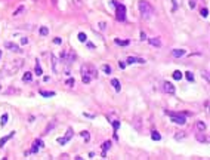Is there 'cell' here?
Wrapping results in <instances>:
<instances>
[{
  "mask_svg": "<svg viewBox=\"0 0 210 160\" xmlns=\"http://www.w3.org/2000/svg\"><path fill=\"white\" fill-rule=\"evenodd\" d=\"M76 58H77V56H76L74 51H64V52H61V61L65 62L67 65H70L71 62H74Z\"/></svg>",
  "mask_w": 210,
  "mask_h": 160,
  "instance_id": "5b68a950",
  "label": "cell"
},
{
  "mask_svg": "<svg viewBox=\"0 0 210 160\" xmlns=\"http://www.w3.org/2000/svg\"><path fill=\"white\" fill-rule=\"evenodd\" d=\"M80 71H81V82H83L84 85L90 83L93 79H96V77H98V70H96L93 65H90V64H84V65H81Z\"/></svg>",
  "mask_w": 210,
  "mask_h": 160,
  "instance_id": "6da1fadb",
  "label": "cell"
},
{
  "mask_svg": "<svg viewBox=\"0 0 210 160\" xmlns=\"http://www.w3.org/2000/svg\"><path fill=\"white\" fill-rule=\"evenodd\" d=\"M167 116L172 119L173 123L176 125H185L186 123V119H185V114H181V113H172V111H166Z\"/></svg>",
  "mask_w": 210,
  "mask_h": 160,
  "instance_id": "277c9868",
  "label": "cell"
},
{
  "mask_svg": "<svg viewBox=\"0 0 210 160\" xmlns=\"http://www.w3.org/2000/svg\"><path fill=\"white\" fill-rule=\"evenodd\" d=\"M27 43H28V39H27V37H22V39H21V45H27Z\"/></svg>",
  "mask_w": 210,
  "mask_h": 160,
  "instance_id": "f35d334b",
  "label": "cell"
},
{
  "mask_svg": "<svg viewBox=\"0 0 210 160\" xmlns=\"http://www.w3.org/2000/svg\"><path fill=\"white\" fill-rule=\"evenodd\" d=\"M197 139L200 141V142H207L209 139H207V136L206 135H203V133H197Z\"/></svg>",
  "mask_w": 210,
  "mask_h": 160,
  "instance_id": "4316f807",
  "label": "cell"
},
{
  "mask_svg": "<svg viewBox=\"0 0 210 160\" xmlns=\"http://www.w3.org/2000/svg\"><path fill=\"white\" fill-rule=\"evenodd\" d=\"M126 65H127V64H126L124 61H120V62H119V67H120L122 70H123V68H126Z\"/></svg>",
  "mask_w": 210,
  "mask_h": 160,
  "instance_id": "8d00e7d4",
  "label": "cell"
},
{
  "mask_svg": "<svg viewBox=\"0 0 210 160\" xmlns=\"http://www.w3.org/2000/svg\"><path fill=\"white\" fill-rule=\"evenodd\" d=\"M42 147H43V141H42V139H36V141H34V144H33V148L30 150V154H31V153H33V154H36Z\"/></svg>",
  "mask_w": 210,
  "mask_h": 160,
  "instance_id": "ba28073f",
  "label": "cell"
},
{
  "mask_svg": "<svg viewBox=\"0 0 210 160\" xmlns=\"http://www.w3.org/2000/svg\"><path fill=\"white\" fill-rule=\"evenodd\" d=\"M186 52H185V49H173L172 51V56L173 58H181V56H183Z\"/></svg>",
  "mask_w": 210,
  "mask_h": 160,
  "instance_id": "7c38bea8",
  "label": "cell"
},
{
  "mask_svg": "<svg viewBox=\"0 0 210 160\" xmlns=\"http://www.w3.org/2000/svg\"><path fill=\"white\" fill-rule=\"evenodd\" d=\"M163 90H164L166 93H170V95H173L176 89H175V86H173L170 82H164V83H163Z\"/></svg>",
  "mask_w": 210,
  "mask_h": 160,
  "instance_id": "52a82bcc",
  "label": "cell"
},
{
  "mask_svg": "<svg viewBox=\"0 0 210 160\" xmlns=\"http://www.w3.org/2000/svg\"><path fill=\"white\" fill-rule=\"evenodd\" d=\"M24 11H25V6H24V5H21V6H19V8H18V9L14 12V17H18V15H19L21 12H24Z\"/></svg>",
  "mask_w": 210,
  "mask_h": 160,
  "instance_id": "83f0119b",
  "label": "cell"
},
{
  "mask_svg": "<svg viewBox=\"0 0 210 160\" xmlns=\"http://www.w3.org/2000/svg\"><path fill=\"white\" fill-rule=\"evenodd\" d=\"M33 80V74L30 73V71H27L24 76H22V82H25V83H30Z\"/></svg>",
  "mask_w": 210,
  "mask_h": 160,
  "instance_id": "ac0fdd59",
  "label": "cell"
},
{
  "mask_svg": "<svg viewBox=\"0 0 210 160\" xmlns=\"http://www.w3.org/2000/svg\"><path fill=\"white\" fill-rule=\"evenodd\" d=\"M15 133H17V132H9V133H8L6 136L0 138V148H2V147H3V145H5V144H6L8 141H9V139H12V138L15 136Z\"/></svg>",
  "mask_w": 210,
  "mask_h": 160,
  "instance_id": "9c48e42d",
  "label": "cell"
},
{
  "mask_svg": "<svg viewBox=\"0 0 210 160\" xmlns=\"http://www.w3.org/2000/svg\"><path fill=\"white\" fill-rule=\"evenodd\" d=\"M73 133H74V132H73V129H71V127H68V129H67V133H65V136H64V138H58V144H61V145H65V144H67V142H68V141L73 138Z\"/></svg>",
  "mask_w": 210,
  "mask_h": 160,
  "instance_id": "8992f818",
  "label": "cell"
},
{
  "mask_svg": "<svg viewBox=\"0 0 210 160\" xmlns=\"http://www.w3.org/2000/svg\"><path fill=\"white\" fill-rule=\"evenodd\" d=\"M98 27H99V30H101V31H105V28H107V22H99V24H98Z\"/></svg>",
  "mask_w": 210,
  "mask_h": 160,
  "instance_id": "e575fe53",
  "label": "cell"
},
{
  "mask_svg": "<svg viewBox=\"0 0 210 160\" xmlns=\"http://www.w3.org/2000/svg\"><path fill=\"white\" fill-rule=\"evenodd\" d=\"M73 2H76V6H77V8L81 6V0H73Z\"/></svg>",
  "mask_w": 210,
  "mask_h": 160,
  "instance_id": "ab89813d",
  "label": "cell"
},
{
  "mask_svg": "<svg viewBox=\"0 0 210 160\" xmlns=\"http://www.w3.org/2000/svg\"><path fill=\"white\" fill-rule=\"evenodd\" d=\"M145 39H147V34L142 31V33H141V40H145Z\"/></svg>",
  "mask_w": 210,
  "mask_h": 160,
  "instance_id": "b9f144b4",
  "label": "cell"
},
{
  "mask_svg": "<svg viewBox=\"0 0 210 160\" xmlns=\"http://www.w3.org/2000/svg\"><path fill=\"white\" fill-rule=\"evenodd\" d=\"M148 42H150L151 46H155V48H160V46H161V42H160L158 37H151V39H148Z\"/></svg>",
  "mask_w": 210,
  "mask_h": 160,
  "instance_id": "4fadbf2b",
  "label": "cell"
},
{
  "mask_svg": "<svg viewBox=\"0 0 210 160\" xmlns=\"http://www.w3.org/2000/svg\"><path fill=\"white\" fill-rule=\"evenodd\" d=\"M65 83H67V86H70V88H73V86L76 85V80H74L73 77H70V79H68V80H67Z\"/></svg>",
  "mask_w": 210,
  "mask_h": 160,
  "instance_id": "d6a6232c",
  "label": "cell"
},
{
  "mask_svg": "<svg viewBox=\"0 0 210 160\" xmlns=\"http://www.w3.org/2000/svg\"><path fill=\"white\" fill-rule=\"evenodd\" d=\"M8 49H11L12 52H21V49H19V46L18 45H15V43H11V42H8L6 45H5Z\"/></svg>",
  "mask_w": 210,
  "mask_h": 160,
  "instance_id": "5bb4252c",
  "label": "cell"
},
{
  "mask_svg": "<svg viewBox=\"0 0 210 160\" xmlns=\"http://www.w3.org/2000/svg\"><path fill=\"white\" fill-rule=\"evenodd\" d=\"M151 138H152L154 141H160V139H161V135H160L157 130H152V132H151Z\"/></svg>",
  "mask_w": 210,
  "mask_h": 160,
  "instance_id": "7402d4cb",
  "label": "cell"
},
{
  "mask_svg": "<svg viewBox=\"0 0 210 160\" xmlns=\"http://www.w3.org/2000/svg\"><path fill=\"white\" fill-rule=\"evenodd\" d=\"M50 61H52V67H53V71L55 73H59V61H58V58L53 55V54H50Z\"/></svg>",
  "mask_w": 210,
  "mask_h": 160,
  "instance_id": "30bf717a",
  "label": "cell"
},
{
  "mask_svg": "<svg viewBox=\"0 0 210 160\" xmlns=\"http://www.w3.org/2000/svg\"><path fill=\"white\" fill-rule=\"evenodd\" d=\"M200 14H201V17H203V18H207V17H209V9H207V8H203Z\"/></svg>",
  "mask_w": 210,
  "mask_h": 160,
  "instance_id": "1f68e13d",
  "label": "cell"
},
{
  "mask_svg": "<svg viewBox=\"0 0 210 160\" xmlns=\"http://www.w3.org/2000/svg\"><path fill=\"white\" fill-rule=\"evenodd\" d=\"M42 96H45V98H50V96H55V92H47V90H40L39 92Z\"/></svg>",
  "mask_w": 210,
  "mask_h": 160,
  "instance_id": "ffe728a7",
  "label": "cell"
},
{
  "mask_svg": "<svg viewBox=\"0 0 210 160\" xmlns=\"http://www.w3.org/2000/svg\"><path fill=\"white\" fill-rule=\"evenodd\" d=\"M114 42H116V45H120V46H127L130 43L129 40H120V39H116Z\"/></svg>",
  "mask_w": 210,
  "mask_h": 160,
  "instance_id": "603a6c76",
  "label": "cell"
},
{
  "mask_svg": "<svg viewBox=\"0 0 210 160\" xmlns=\"http://www.w3.org/2000/svg\"><path fill=\"white\" fill-rule=\"evenodd\" d=\"M182 77H183V74H182V73H181L179 70H176V71H173V79H175V80H181Z\"/></svg>",
  "mask_w": 210,
  "mask_h": 160,
  "instance_id": "cb8c5ba5",
  "label": "cell"
},
{
  "mask_svg": "<svg viewBox=\"0 0 210 160\" xmlns=\"http://www.w3.org/2000/svg\"><path fill=\"white\" fill-rule=\"evenodd\" d=\"M135 62H138V64H145V59L136 58V56H129L127 61H126V64H135Z\"/></svg>",
  "mask_w": 210,
  "mask_h": 160,
  "instance_id": "8fae6325",
  "label": "cell"
},
{
  "mask_svg": "<svg viewBox=\"0 0 210 160\" xmlns=\"http://www.w3.org/2000/svg\"><path fill=\"white\" fill-rule=\"evenodd\" d=\"M102 70H104L105 73H107V74H111V73H113V68H111L110 65H107V64L102 65Z\"/></svg>",
  "mask_w": 210,
  "mask_h": 160,
  "instance_id": "f546056e",
  "label": "cell"
},
{
  "mask_svg": "<svg viewBox=\"0 0 210 160\" xmlns=\"http://www.w3.org/2000/svg\"><path fill=\"white\" fill-rule=\"evenodd\" d=\"M138 8H139V12H141V15H142L144 20H150V18L152 17V14H154L152 6L147 2V0H139Z\"/></svg>",
  "mask_w": 210,
  "mask_h": 160,
  "instance_id": "7a4b0ae2",
  "label": "cell"
},
{
  "mask_svg": "<svg viewBox=\"0 0 210 160\" xmlns=\"http://www.w3.org/2000/svg\"><path fill=\"white\" fill-rule=\"evenodd\" d=\"M185 77H186V80H189V82H194V74H192L191 71H186V73H185Z\"/></svg>",
  "mask_w": 210,
  "mask_h": 160,
  "instance_id": "4dcf8cb0",
  "label": "cell"
},
{
  "mask_svg": "<svg viewBox=\"0 0 210 160\" xmlns=\"http://www.w3.org/2000/svg\"><path fill=\"white\" fill-rule=\"evenodd\" d=\"M111 85L114 86L116 92H120V90H122V85H120V82H119L117 79H113V80H111Z\"/></svg>",
  "mask_w": 210,
  "mask_h": 160,
  "instance_id": "e0dca14e",
  "label": "cell"
},
{
  "mask_svg": "<svg viewBox=\"0 0 210 160\" xmlns=\"http://www.w3.org/2000/svg\"><path fill=\"white\" fill-rule=\"evenodd\" d=\"M195 127H197V130H200V132H204L207 126H206V123H204V122H201V120H198V122L195 123Z\"/></svg>",
  "mask_w": 210,
  "mask_h": 160,
  "instance_id": "2e32d148",
  "label": "cell"
},
{
  "mask_svg": "<svg viewBox=\"0 0 210 160\" xmlns=\"http://www.w3.org/2000/svg\"><path fill=\"white\" fill-rule=\"evenodd\" d=\"M34 71H36V74H37V76H42V74H43V70H42V67H40L39 61H37V64H36V68H34Z\"/></svg>",
  "mask_w": 210,
  "mask_h": 160,
  "instance_id": "484cf974",
  "label": "cell"
},
{
  "mask_svg": "<svg viewBox=\"0 0 210 160\" xmlns=\"http://www.w3.org/2000/svg\"><path fill=\"white\" fill-rule=\"evenodd\" d=\"M185 136H186V133H185V132H176V133H175V139H178V141L183 139Z\"/></svg>",
  "mask_w": 210,
  "mask_h": 160,
  "instance_id": "d4e9b609",
  "label": "cell"
},
{
  "mask_svg": "<svg viewBox=\"0 0 210 160\" xmlns=\"http://www.w3.org/2000/svg\"><path fill=\"white\" fill-rule=\"evenodd\" d=\"M110 148H111V141H105L102 144V153H107Z\"/></svg>",
  "mask_w": 210,
  "mask_h": 160,
  "instance_id": "d6986e66",
  "label": "cell"
},
{
  "mask_svg": "<svg viewBox=\"0 0 210 160\" xmlns=\"http://www.w3.org/2000/svg\"><path fill=\"white\" fill-rule=\"evenodd\" d=\"M0 58H2V51H0Z\"/></svg>",
  "mask_w": 210,
  "mask_h": 160,
  "instance_id": "7bdbcfd3",
  "label": "cell"
},
{
  "mask_svg": "<svg viewBox=\"0 0 210 160\" xmlns=\"http://www.w3.org/2000/svg\"><path fill=\"white\" fill-rule=\"evenodd\" d=\"M189 8L194 9V8H195V2H192V0H191V2H189Z\"/></svg>",
  "mask_w": 210,
  "mask_h": 160,
  "instance_id": "60d3db41",
  "label": "cell"
},
{
  "mask_svg": "<svg viewBox=\"0 0 210 160\" xmlns=\"http://www.w3.org/2000/svg\"><path fill=\"white\" fill-rule=\"evenodd\" d=\"M53 43H55V45H61V43H62V39H61V37H55V39H53Z\"/></svg>",
  "mask_w": 210,
  "mask_h": 160,
  "instance_id": "d590c367",
  "label": "cell"
},
{
  "mask_svg": "<svg viewBox=\"0 0 210 160\" xmlns=\"http://www.w3.org/2000/svg\"><path fill=\"white\" fill-rule=\"evenodd\" d=\"M8 119H9V114H8V113H5L2 117H0V126L5 127V126L8 125Z\"/></svg>",
  "mask_w": 210,
  "mask_h": 160,
  "instance_id": "9a60e30c",
  "label": "cell"
},
{
  "mask_svg": "<svg viewBox=\"0 0 210 160\" xmlns=\"http://www.w3.org/2000/svg\"><path fill=\"white\" fill-rule=\"evenodd\" d=\"M80 136H83L86 142H89V141H90V133H89L87 130H83V132H80Z\"/></svg>",
  "mask_w": 210,
  "mask_h": 160,
  "instance_id": "44dd1931",
  "label": "cell"
},
{
  "mask_svg": "<svg viewBox=\"0 0 210 160\" xmlns=\"http://www.w3.org/2000/svg\"><path fill=\"white\" fill-rule=\"evenodd\" d=\"M203 79H206L207 82L210 80V79H209V73H207V71H203Z\"/></svg>",
  "mask_w": 210,
  "mask_h": 160,
  "instance_id": "74e56055",
  "label": "cell"
},
{
  "mask_svg": "<svg viewBox=\"0 0 210 160\" xmlns=\"http://www.w3.org/2000/svg\"><path fill=\"white\" fill-rule=\"evenodd\" d=\"M111 5L113 6H116V18H117V21H126V6L124 5H122V3H117V2H111Z\"/></svg>",
  "mask_w": 210,
  "mask_h": 160,
  "instance_id": "3957f363",
  "label": "cell"
},
{
  "mask_svg": "<svg viewBox=\"0 0 210 160\" xmlns=\"http://www.w3.org/2000/svg\"><path fill=\"white\" fill-rule=\"evenodd\" d=\"M78 40H80L81 43H86V42H87V36H86L84 33H78Z\"/></svg>",
  "mask_w": 210,
  "mask_h": 160,
  "instance_id": "f1b7e54d",
  "label": "cell"
},
{
  "mask_svg": "<svg viewBox=\"0 0 210 160\" xmlns=\"http://www.w3.org/2000/svg\"><path fill=\"white\" fill-rule=\"evenodd\" d=\"M47 33H49V28H47V27H42V28H40V34H42V36H46Z\"/></svg>",
  "mask_w": 210,
  "mask_h": 160,
  "instance_id": "836d02e7",
  "label": "cell"
}]
</instances>
